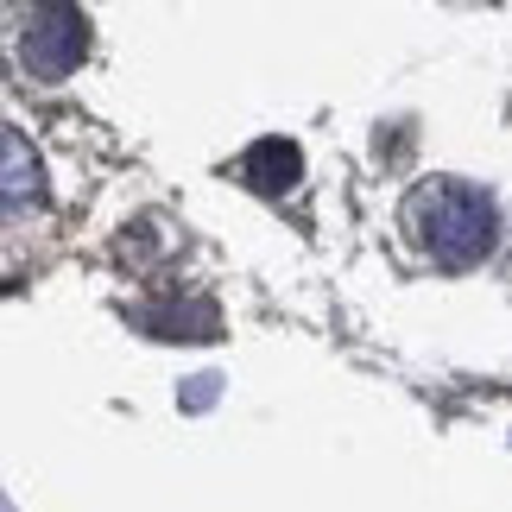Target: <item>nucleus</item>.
Here are the masks:
<instances>
[{"label": "nucleus", "mask_w": 512, "mask_h": 512, "mask_svg": "<svg viewBox=\"0 0 512 512\" xmlns=\"http://www.w3.org/2000/svg\"><path fill=\"white\" fill-rule=\"evenodd\" d=\"M411 234L424 241V253H437L443 266H475L487 247H494V196L462 184V177H430V184L411 190Z\"/></svg>", "instance_id": "f257e3e1"}, {"label": "nucleus", "mask_w": 512, "mask_h": 512, "mask_svg": "<svg viewBox=\"0 0 512 512\" xmlns=\"http://www.w3.org/2000/svg\"><path fill=\"white\" fill-rule=\"evenodd\" d=\"M19 51H26V70H32V76L64 83V76L89 57V19L76 13V7H38V13L26 19Z\"/></svg>", "instance_id": "f03ea898"}, {"label": "nucleus", "mask_w": 512, "mask_h": 512, "mask_svg": "<svg viewBox=\"0 0 512 512\" xmlns=\"http://www.w3.org/2000/svg\"><path fill=\"white\" fill-rule=\"evenodd\" d=\"M38 190H45V165H38V152L19 140L13 127H0V215L26 209Z\"/></svg>", "instance_id": "7ed1b4c3"}, {"label": "nucleus", "mask_w": 512, "mask_h": 512, "mask_svg": "<svg viewBox=\"0 0 512 512\" xmlns=\"http://www.w3.org/2000/svg\"><path fill=\"white\" fill-rule=\"evenodd\" d=\"M241 171H247V184H260V190H291V184H298V171H304V152L291 146V140H260L241 159Z\"/></svg>", "instance_id": "20e7f679"}]
</instances>
